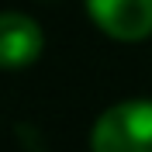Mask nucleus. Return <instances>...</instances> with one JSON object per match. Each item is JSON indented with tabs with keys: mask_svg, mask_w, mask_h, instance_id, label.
<instances>
[{
	"mask_svg": "<svg viewBox=\"0 0 152 152\" xmlns=\"http://www.w3.org/2000/svg\"><path fill=\"white\" fill-rule=\"evenodd\" d=\"M42 56V28L24 14H0V69L31 66Z\"/></svg>",
	"mask_w": 152,
	"mask_h": 152,
	"instance_id": "3",
	"label": "nucleus"
},
{
	"mask_svg": "<svg viewBox=\"0 0 152 152\" xmlns=\"http://www.w3.org/2000/svg\"><path fill=\"white\" fill-rule=\"evenodd\" d=\"M94 152H152V100L107 107L90 135Z\"/></svg>",
	"mask_w": 152,
	"mask_h": 152,
	"instance_id": "1",
	"label": "nucleus"
},
{
	"mask_svg": "<svg viewBox=\"0 0 152 152\" xmlns=\"http://www.w3.org/2000/svg\"><path fill=\"white\" fill-rule=\"evenodd\" d=\"M90 18L118 42H142L152 35V0H86Z\"/></svg>",
	"mask_w": 152,
	"mask_h": 152,
	"instance_id": "2",
	"label": "nucleus"
}]
</instances>
